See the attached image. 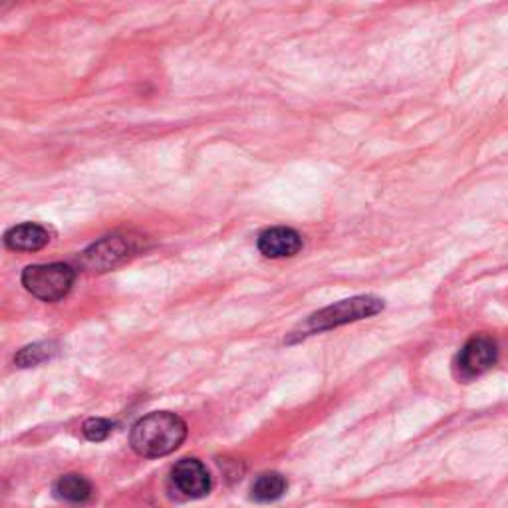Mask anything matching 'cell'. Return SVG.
Returning <instances> with one entry per match:
<instances>
[{"mask_svg": "<svg viewBox=\"0 0 508 508\" xmlns=\"http://www.w3.org/2000/svg\"><path fill=\"white\" fill-rule=\"evenodd\" d=\"M187 437L185 421L169 411H155L133 425L129 443L141 457H165L181 447Z\"/></svg>", "mask_w": 508, "mask_h": 508, "instance_id": "cell-1", "label": "cell"}, {"mask_svg": "<svg viewBox=\"0 0 508 508\" xmlns=\"http://www.w3.org/2000/svg\"><path fill=\"white\" fill-rule=\"evenodd\" d=\"M381 310H383V300H379L376 296H356L350 300H341V302L331 304L310 316L306 320V324L300 328V331H302L300 336L316 334V331H324V330H331V328L344 326L350 322H358V320L379 314Z\"/></svg>", "mask_w": 508, "mask_h": 508, "instance_id": "cell-2", "label": "cell"}, {"mask_svg": "<svg viewBox=\"0 0 508 508\" xmlns=\"http://www.w3.org/2000/svg\"><path fill=\"white\" fill-rule=\"evenodd\" d=\"M74 268L68 264H33L24 268L23 284L30 294L44 302H58L74 286Z\"/></svg>", "mask_w": 508, "mask_h": 508, "instance_id": "cell-3", "label": "cell"}, {"mask_svg": "<svg viewBox=\"0 0 508 508\" xmlns=\"http://www.w3.org/2000/svg\"><path fill=\"white\" fill-rule=\"evenodd\" d=\"M136 238H129L126 235L103 236L101 241L93 243L88 251L81 253L80 264L91 273H106L126 263L129 256L136 254Z\"/></svg>", "mask_w": 508, "mask_h": 508, "instance_id": "cell-4", "label": "cell"}, {"mask_svg": "<svg viewBox=\"0 0 508 508\" xmlns=\"http://www.w3.org/2000/svg\"><path fill=\"white\" fill-rule=\"evenodd\" d=\"M496 358H499V350L494 341L486 336H476L466 341L457 358L459 376L463 379L483 376L496 364Z\"/></svg>", "mask_w": 508, "mask_h": 508, "instance_id": "cell-5", "label": "cell"}, {"mask_svg": "<svg viewBox=\"0 0 508 508\" xmlns=\"http://www.w3.org/2000/svg\"><path fill=\"white\" fill-rule=\"evenodd\" d=\"M173 483L177 489L191 496V499H201L211 491V476L206 466L196 459H183L173 466Z\"/></svg>", "mask_w": 508, "mask_h": 508, "instance_id": "cell-6", "label": "cell"}, {"mask_svg": "<svg viewBox=\"0 0 508 508\" xmlns=\"http://www.w3.org/2000/svg\"><path fill=\"white\" fill-rule=\"evenodd\" d=\"M256 244L266 258H290L302 248V236L290 226H273L261 233Z\"/></svg>", "mask_w": 508, "mask_h": 508, "instance_id": "cell-7", "label": "cell"}, {"mask_svg": "<svg viewBox=\"0 0 508 508\" xmlns=\"http://www.w3.org/2000/svg\"><path fill=\"white\" fill-rule=\"evenodd\" d=\"M5 243L10 251L20 253H36L50 243V233L43 225L23 223L16 225L5 235Z\"/></svg>", "mask_w": 508, "mask_h": 508, "instance_id": "cell-8", "label": "cell"}, {"mask_svg": "<svg viewBox=\"0 0 508 508\" xmlns=\"http://www.w3.org/2000/svg\"><path fill=\"white\" fill-rule=\"evenodd\" d=\"M54 494L60 501L80 504L86 503L91 496V484L81 474H66L54 484Z\"/></svg>", "mask_w": 508, "mask_h": 508, "instance_id": "cell-9", "label": "cell"}, {"mask_svg": "<svg viewBox=\"0 0 508 508\" xmlns=\"http://www.w3.org/2000/svg\"><path fill=\"white\" fill-rule=\"evenodd\" d=\"M286 491V479L278 473H264L253 484V499L258 503H273Z\"/></svg>", "mask_w": 508, "mask_h": 508, "instance_id": "cell-10", "label": "cell"}, {"mask_svg": "<svg viewBox=\"0 0 508 508\" xmlns=\"http://www.w3.org/2000/svg\"><path fill=\"white\" fill-rule=\"evenodd\" d=\"M58 354V346L54 341H40V344L26 346L24 350H20V354L16 356V364L20 368H33L43 364V361L54 358Z\"/></svg>", "mask_w": 508, "mask_h": 508, "instance_id": "cell-11", "label": "cell"}, {"mask_svg": "<svg viewBox=\"0 0 508 508\" xmlns=\"http://www.w3.org/2000/svg\"><path fill=\"white\" fill-rule=\"evenodd\" d=\"M111 427L113 425L108 421V419H101V417H91L84 423V427H81V431H84L86 435V439L93 441V443H98V441H103V439H108V435L111 433Z\"/></svg>", "mask_w": 508, "mask_h": 508, "instance_id": "cell-12", "label": "cell"}]
</instances>
